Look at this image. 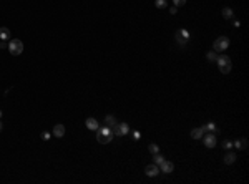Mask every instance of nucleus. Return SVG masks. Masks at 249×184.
<instances>
[{
    "label": "nucleus",
    "instance_id": "423d86ee",
    "mask_svg": "<svg viewBox=\"0 0 249 184\" xmlns=\"http://www.w3.org/2000/svg\"><path fill=\"white\" fill-rule=\"evenodd\" d=\"M176 40H178L179 43H186L188 40H189V32L184 30V28L178 30V32H176Z\"/></svg>",
    "mask_w": 249,
    "mask_h": 184
},
{
    "label": "nucleus",
    "instance_id": "f3484780",
    "mask_svg": "<svg viewBox=\"0 0 249 184\" xmlns=\"http://www.w3.org/2000/svg\"><path fill=\"white\" fill-rule=\"evenodd\" d=\"M203 131H209V133H213V131H218V128H216L214 123H208V124L203 126Z\"/></svg>",
    "mask_w": 249,
    "mask_h": 184
},
{
    "label": "nucleus",
    "instance_id": "4be33fe9",
    "mask_svg": "<svg viewBox=\"0 0 249 184\" xmlns=\"http://www.w3.org/2000/svg\"><path fill=\"white\" fill-rule=\"evenodd\" d=\"M149 151H151L153 154L160 153V146H158V145H154V143H153V145H149Z\"/></svg>",
    "mask_w": 249,
    "mask_h": 184
},
{
    "label": "nucleus",
    "instance_id": "1a4fd4ad",
    "mask_svg": "<svg viewBox=\"0 0 249 184\" xmlns=\"http://www.w3.org/2000/svg\"><path fill=\"white\" fill-rule=\"evenodd\" d=\"M160 166H161V172H166V174H170V172H173V169H175V166H173L171 161H166V159Z\"/></svg>",
    "mask_w": 249,
    "mask_h": 184
},
{
    "label": "nucleus",
    "instance_id": "7ed1b4c3",
    "mask_svg": "<svg viewBox=\"0 0 249 184\" xmlns=\"http://www.w3.org/2000/svg\"><path fill=\"white\" fill-rule=\"evenodd\" d=\"M8 51L12 55H20L22 51H24V43L20 42V40H17V38H14V40H10L8 42Z\"/></svg>",
    "mask_w": 249,
    "mask_h": 184
},
{
    "label": "nucleus",
    "instance_id": "cd10ccee",
    "mask_svg": "<svg viewBox=\"0 0 249 184\" xmlns=\"http://www.w3.org/2000/svg\"><path fill=\"white\" fill-rule=\"evenodd\" d=\"M0 118H2V110H0Z\"/></svg>",
    "mask_w": 249,
    "mask_h": 184
},
{
    "label": "nucleus",
    "instance_id": "5701e85b",
    "mask_svg": "<svg viewBox=\"0 0 249 184\" xmlns=\"http://www.w3.org/2000/svg\"><path fill=\"white\" fill-rule=\"evenodd\" d=\"M175 7H181V5H186V0H173Z\"/></svg>",
    "mask_w": 249,
    "mask_h": 184
},
{
    "label": "nucleus",
    "instance_id": "4468645a",
    "mask_svg": "<svg viewBox=\"0 0 249 184\" xmlns=\"http://www.w3.org/2000/svg\"><path fill=\"white\" fill-rule=\"evenodd\" d=\"M233 146H236L237 149H246L247 148V139H241V141L237 139V141L233 143Z\"/></svg>",
    "mask_w": 249,
    "mask_h": 184
},
{
    "label": "nucleus",
    "instance_id": "c85d7f7f",
    "mask_svg": "<svg viewBox=\"0 0 249 184\" xmlns=\"http://www.w3.org/2000/svg\"><path fill=\"white\" fill-rule=\"evenodd\" d=\"M0 129H2V124H0Z\"/></svg>",
    "mask_w": 249,
    "mask_h": 184
},
{
    "label": "nucleus",
    "instance_id": "ddd939ff",
    "mask_svg": "<svg viewBox=\"0 0 249 184\" xmlns=\"http://www.w3.org/2000/svg\"><path fill=\"white\" fill-rule=\"evenodd\" d=\"M203 133H204L203 128H194L193 131H191V138H193V139H199V138L203 136Z\"/></svg>",
    "mask_w": 249,
    "mask_h": 184
},
{
    "label": "nucleus",
    "instance_id": "20e7f679",
    "mask_svg": "<svg viewBox=\"0 0 249 184\" xmlns=\"http://www.w3.org/2000/svg\"><path fill=\"white\" fill-rule=\"evenodd\" d=\"M111 131H113L115 136H125V134L130 133V126L126 123H116V124L111 126Z\"/></svg>",
    "mask_w": 249,
    "mask_h": 184
},
{
    "label": "nucleus",
    "instance_id": "f257e3e1",
    "mask_svg": "<svg viewBox=\"0 0 249 184\" xmlns=\"http://www.w3.org/2000/svg\"><path fill=\"white\" fill-rule=\"evenodd\" d=\"M98 133H96V139H98V143H100V145H108L110 141L113 139V131H111V128H110V126H103V128H98L96 129Z\"/></svg>",
    "mask_w": 249,
    "mask_h": 184
},
{
    "label": "nucleus",
    "instance_id": "0eeeda50",
    "mask_svg": "<svg viewBox=\"0 0 249 184\" xmlns=\"http://www.w3.org/2000/svg\"><path fill=\"white\" fill-rule=\"evenodd\" d=\"M144 172H146V176L154 177V176H158V174H160V168H158L156 164H148L146 168H144Z\"/></svg>",
    "mask_w": 249,
    "mask_h": 184
},
{
    "label": "nucleus",
    "instance_id": "2eb2a0df",
    "mask_svg": "<svg viewBox=\"0 0 249 184\" xmlns=\"http://www.w3.org/2000/svg\"><path fill=\"white\" fill-rule=\"evenodd\" d=\"M234 161H236V154H234V153H228V154L224 156V163H226V164H233Z\"/></svg>",
    "mask_w": 249,
    "mask_h": 184
},
{
    "label": "nucleus",
    "instance_id": "9b49d317",
    "mask_svg": "<svg viewBox=\"0 0 249 184\" xmlns=\"http://www.w3.org/2000/svg\"><path fill=\"white\" fill-rule=\"evenodd\" d=\"M63 134H65V126L63 124H55L53 126V136L55 138H62Z\"/></svg>",
    "mask_w": 249,
    "mask_h": 184
},
{
    "label": "nucleus",
    "instance_id": "f03ea898",
    "mask_svg": "<svg viewBox=\"0 0 249 184\" xmlns=\"http://www.w3.org/2000/svg\"><path fill=\"white\" fill-rule=\"evenodd\" d=\"M216 61H218V66H219V70H221V73H229L231 71V58L228 55H221V56H218L216 58Z\"/></svg>",
    "mask_w": 249,
    "mask_h": 184
},
{
    "label": "nucleus",
    "instance_id": "aec40b11",
    "mask_svg": "<svg viewBox=\"0 0 249 184\" xmlns=\"http://www.w3.org/2000/svg\"><path fill=\"white\" fill-rule=\"evenodd\" d=\"M154 5H156L158 8H165L166 5H168V2H166V0H156V2H154Z\"/></svg>",
    "mask_w": 249,
    "mask_h": 184
},
{
    "label": "nucleus",
    "instance_id": "9d476101",
    "mask_svg": "<svg viewBox=\"0 0 249 184\" xmlns=\"http://www.w3.org/2000/svg\"><path fill=\"white\" fill-rule=\"evenodd\" d=\"M86 128H88L90 131H96L100 126H98V121L95 118H86Z\"/></svg>",
    "mask_w": 249,
    "mask_h": 184
},
{
    "label": "nucleus",
    "instance_id": "b1692460",
    "mask_svg": "<svg viewBox=\"0 0 249 184\" xmlns=\"http://www.w3.org/2000/svg\"><path fill=\"white\" fill-rule=\"evenodd\" d=\"M223 148L224 149H231V148H233V143H231V141H224L223 143Z\"/></svg>",
    "mask_w": 249,
    "mask_h": 184
},
{
    "label": "nucleus",
    "instance_id": "39448f33",
    "mask_svg": "<svg viewBox=\"0 0 249 184\" xmlns=\"http://www.w3.org/2000/svg\"><path fill=\"white\" fill-rule=\"evenodd\" d=\"M229 47V38L228 37H219L216 42H214V51H224Z\"/></svg>",
    "mask_w": 249,
    "mask_h": 184
},
{
    "label": "nucleus",
    "instance_id": "393cba45",
    "mask_svg": "<svg viewBox=\"0 0 249 184\" xmlns=\"http://www.w3.org/2000/svg\"><path fill=\"white\" fill-rule=\"evenodd\" d=\"M50 136H51V134L48 133V131H43V133H42V138H43L45 141H48V139H50Z\"/></svg>",
    "mask_w": 249,
    "mask_h": 184
},
{
    "label": "nucleus",
    "instance_id": "412c9836",
    "mask_svg": "<svg viewBox=\"0 0 249 184\" xmlns=\"http://www.w3.org/2000/svg\"><path fill=\"white\" fill-rule=\"evenodd\" d=\"M206 58L209 60V61H216V58H218V55L214 53V51H209V53L206 55Z\"/></svg>",
    "mask_w": 249,
    "mask_h": 184
},
{
    "label": "nucleus",
    "instance_id": "bb28decb",
    "mask_svg": "<svg viewBox=\"0 0 249 184\" xmlns=\"http://www.w3.org/2000/svg\"><path fill=\"white\" fill-rule=\"evenodd\" d=\"M170 13H173V15H175V13H178V8H176V7H171V10H170Z\"/></svg>",
    "mask_w": 249,
    "mask_h": 184
},
{
    "label": "nucleus",
    "instance_id": "a211bd4d",
    "mask_svg": "<svg viewBox=\"0 0 249 184\" xmlns=\"http://www.w3.org/2000/svg\"><path fill=\"white\" fill-rule=\"evenodd\" d=\"M223 17L224 18H233V10H231L229 7H224L223 8Z\"/></svg>",
    "mask_w": 249,
    "mask_h": 184
},
{
    "label": "nucleus",
    "instance_id": "f8f14e48",
    "mask_svg": "<svg viewBox=\"0 0 249 184\" xmlns=\"http://www.w3.org/2000/svg\"><path fill=\"white\" fill-rule=\"evenodd\" d=\"M0 40H10V30L7 27L0 28Z\"/></svg>",
    "mask_w": 249,
    "mask_h": 184
},
{
    "label": "nucleus",
    "instance_id": "6ab92c4d",
    "mask_svg": "<svg viewBox=\"0 0 249 184\" xmlns=\"http://www.w3.org/2000/svg\"><path fill=\"white\" fill-rule=\"evenodd\" d=\"M153 159H154V164H156V166H160V164H161V163H163V161H165V158L161 156L160 153H156V154H153Z\"/></svg>",
    "mask_w": 249,
    "mask_h": 184
},
{
    "label": "nucleus",
    "instance_id": "a878e982",
    "mask_svg": "<svg viewBox=\"0 0 249 184\" xmlns=\"http://www.w3.org/2000/svg\"><path fill=\"white\" fill-rule=\"evenodd\" d=\"M133 138H135L136 141L140 139V138H141V134H140V131H133Z\"/></svg>",
    "mask_w": 249,
    "mask_h": 184
},
{
    "label": "nucleus",
    "instance_id": "6e6552de",
    "mask_svg": "<svg viewBox=\"0 0 249 184\" xmlns=\"http://www.w3.org/2000/svg\"><path fill=\"white\" fill-rule=\"evenodd\" d=\"M204 146L206 148H214V146H216V136H214L213 133L204 136Z\"/></svg>",
    "mask_w": 249,
    "mask_h": 184
},
{
    "label": "nucleus",
    "instance_id": "dca6fc26",
    "mask_svg": "<svg viewBox=\"0 0 249 184\" xmlns=\"http://www.w3.org/2000/svg\"><path fill=\"white\" fill-rule=\"evenodd\" d=\"M105 124H106V126H110V128H111L113 124H116V119H115L113 114H106V118H105Z\"/></svg>",
    "mask_w": 249,
    "mask_h": 184
}]
</instances>
